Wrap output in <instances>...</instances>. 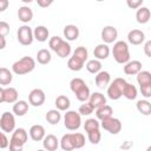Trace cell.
Masks as SVG:
<instances>
[{"label": "cell", "instance_id": "12", "mask_svg": "<svg viewBox=\"0 0 151 151\" xmlns=\"http://www.w3.org/2000/svg\"><path fill=\"white\" fill-rule=\"evenodd\" d=\"M101 39L104 41V44L109 45V44H112L117 40V37H118V31L114 26H105L103 29H101Z\"/></svg>", "mask_w": 151, "mask_h": 151}, {"label": "cell", "instance_id": "44", "mask_svg": "<svg viewBox=\"0 0 151 151\" xmlns=\"http://www.w3.org/2000/svg\"><path fill=\"white\" fill-rule=\"evenodd\" d=\"M126 5H127L130 8H132V9H138V8L142 7L143 0H127V1H126Z\"/></svg>", "mask_w": 151, "mask_h": 151}, {"label": "cell", "instance_id": "31", "mask_svg": "<svg viewBox=\"0 0 151 151\" xmlns=\"http://www.w3.org/2000/svg\"><path fill=\"white\" fill-rule=\"evenodd\" d=\"M86 70L92 74H98L101 71V63L98 59H91L86 63Z\"/></svg>", "mask_w": 151, "mask_h": 151}, {"label": "cell", "instance_id": "41", "mask_svg": "<svg viewBox=\"0 0 151 151\" xmlns=\"http://www.w3.org/2000/svg\"><path fill=\"white\" fill-rule=\"evenodd\" d=\"M93 111H94V110H93V107L88 104V101L81 104V105L79 106V109H78V112L80 113V116H90Z\"/></svg>", "mask_w": 151, "mask_h": 151}, {"label": "cell", "instance_id": "15", "mask_svg": "<svg viewBox=\"0 0 151 151\" xmlns=\"http://www.w3.org/2000/svg\"><path fill=\"white\" fill-rule=\"evenodd\" d=\"M88 104L93 107V110H97V109L106 105V98L103 93L94 92V93H91L90 99H88Z\"/></svg>", "mask_w": 151, "mask_h": 151}, {"label": "cell", "instance_id": "42", "mask_svg": "<svg viewBox=\"0 0 151 151\" xmlns=\"http://www.w3.org/2000/svg\"><path fill=\"white\" fill-rule=\"evenodd\" d=\"M87 138L92 144H98L101 139V133L99 130H94V131H91L87 133Z\"/></svg>", "mask_w": 151, "mask_h": 151}, {"label": "cell", "instance_id": "48", "mask_svg": "<svg viewBox=\"0 0 151 151\" xmlns=\"http://www.w3.org/2000/svg\"><path fill=\"white\" fill-rule=\"evenodd\" d=\"M50 5H52V0H50V1H47V0H38V6H40V7H48Z\"/></svg>", "mask_w": 151, "mask_h": 151}, {"label": "cell", "instance_id": "35", "mask_svg": "<svg viewBox=\"0 0 151 151\" xmlns=\"http://www.w3.org/2000/svg\"><path fill=\"white\" fill-rule=\"evenodd\" d=\"M84 64H85V63H83L81 60H79L78 58H76V57H73V55L67 60V67H68L71 71H74V72L80 71V70L84 67Z\"/></svg>", "mask_w": 151, "mask_h": 151}, {"label": "cell", "instance_id": "46", "mask_svg": "<svg viewBox=\"0 0 151 151\" xmlns=\"http://www.w3.org/2000/svg\"><path fill=\"white\" fill-rule=\"evenodd\" d=\"M0 137H1V142H0V147H1V149H6L7 146H9V140H8L7 136H6V133H5V132H1Z\"/></svg>", "mask_w": 151, "mask_h": 151}, {"label": "cell", "instance_id": "6", "mask_svg": "<svg viewBox=\"0 0 151 151\" xmlns=\"http://www.w3.org/2000/svg\"><path fill=\"white\" fill-rule=\"evenodd\" d=\"M81 125V116L77 111H66L64 116V126L70 131H76Z\"/></svg>", "mask_w": 151, "mask_h": 151}, {"label": "cell", "instance_id": "22", "mask_svg": "<svg viewBox=\"0 0 151 151\" xmlns=\"http://www.w3.org/2000/svg\"><path fill=\"white\" fill-rule=\"evenodd\" d=\"M136 19H137V22L138 24H142V25L149 22V20L151 19V12H150V9L147 7L142 6L136 12Z\"/></svg>", "mask_w": 151, "mask_h": 151}, {"label": "cell", "instance_id": "47", "mask_svg": "<svg viewBox=\"0 0 151 151\" xmlns=\"http://www.w3.org/2000/svg\"><path fill=\"white\" fill-rule=\"evenodd\" d=\"M144 53L146 57L151 58V40H147L145 44H144Z\"/></svg>", "mask_w": 151, "mask_h": 151}, {"label": "cell", "instance_id": "28", "mask_svg": "<svg viewBox=\"0 0 151 151\" xmlns=\"http://www.w3.org/2000/svg\"><path fill=\"white\" fill-rule=\"evenodd\" d=\"M45 118H46L47 123H50L51 125H57V124L60 122V119H61V113H60L59 110L52 109V110L47 111Z\"/></svg>", "mask_w": 151, "mask_h": 151}, {"label": "cell", "instance_id": "17", "mask_svg": "<svg viewBox=\"0 0 151 151\" xmlns=\"http://www.w3.org/2000/svg\"><path fill=\"white\" fill-rule=\"evenodd\" d=\"M59 142L60 140H58V138L54 134H47L42 140L44 150H46V151H57V149L60 145Z\"/></svg>", "mask_w": 151, "mask_h": 151}, {"label": "cell", "instance_id": "27", "mask_svg": "<svg viewBox=\"0 0 151 151\" xmlns=\"http://www.w3.org/2000/svg\"><path fill=\"white\" fill-rule=\"evenodd\" d=\"M12 80H13L12 72L6 67H1L0 68V85H1V87L9 85L12 83Z\"/></svg>", "mask_w": 151, "mask_h": 151}, {"label": "cell", "instance_id": "8", "mask_svg": "<svg viewBox=\"0 0 151 151\" xmlns=\"http://www.w3.org/2000/svg\"><path fill=\"white\" fill-rule=\"evenodd\" d=\"M0 129L2 132H13L15 130V118L14 114L6 111L1 114L0 118Z\"/></svg>", "mask_w": 151, "mask_h": 151}, {"label": "cell", "instance_id": "7", "mask_svg": "<svg viewBox=\"0 0 151 151\" xmlns=\"http://www.w3.org/2000/svg\"><path fill=\"white\" fill-rule=\"evenodd\" d=\"M17 39L18 41L24 45V46H28L33 42L34 40V34H33V29L28 26V25H22L18 28L17 32Z\"/></svg>", "mask_w": 151, "mask_h": 151}, {"label": "cell", "instance_id": "3", "mask_svg": "<svg viewBox=\"0 0 151 151\" xmlns=\"http://www.w3.org/2000/svg\"><path fill=\"white\" fill-rule=\"evenodd\" d=\"M35 68V60L32 57H22L12 65V72L17 76H24Z\"/></svg>", "mask_w": 151, "mask_h": 151}, {"label": "cell", "instance_id": "20", "mask_svg": "<svg viewBox=\"0 0 151 151\" xmlns=\"http://www.w3.org/2000/svg\"><path fill=\"white\" fill-rule=\"evenodd\" d=\"M17 14H18L19 20L21 22H24V24H27V22H29L33 19V11L28 6H21V7H19Z\"/></svg>", "mask_w": 151, "mask_h": 151}, {"label": "cell", "instance_id": "38", "mask_svg": "<svg viewBox=\"0 0 151 151\" xmlns=\"http://www.w3.org/2000/svg\"><path fill=\"white\" fill-rule=\"evenodd\" d=\"M100 127V123L98 122V119H94V118H88L87 120H85V124H84V130L88 133L91 131H94V130H99Z\"/></svg>", "mask_w": 151, "mask_h": 151}, {"label": "cell", "instance_id": "43", "mask_svg": "<svg viewBox=\"0 0 151 151\" xmlns=\"http://www.w3.org/2000/svg\"><path fill=\"white\" fill-rule=\"evenodd\" d=\"M140 93L144 98H151V84L150 85H144V86H139Z\"/></svg>", "mask_w": 151, "mask_h": 151}, {"label": "cell", "instance_id": "33", "mask_svg": "<svg viewBox=\"0 0 151 151\" xmlns=\"http://www.w3.org/2000/svg\"><path fill=\"white\" fill-rule=\"evenodd\" d=\"M71 139H72V144H73L74 149H81L85 145V137L80 132L71 133Z\"/></svg>", "mask_w": 151, "mask_h": 151}, {"label": "cell", "instance_id": "30", "mask_svg": "<svg viewBox=\"0 0 151 151\" xmlns=\"http://www.w3.org/2000/svg\"><path fill=\"white\" fill-rule=\"evenodd\" d=\"M136 106H137V110H138L139 113H142L144 116L151 114V103L149 100H146V99H143L142 100L140 99V100L137 101Z\"/></svg>", "mask_w": 151, "mask_h": 151}, {"label": "cell", "instance_id": "45", "mask_svg": "<svg viewBox=\"0 0 151 151\" xmlns=\"http://www.w3.org/2000/svg\"><path fill=\"white\" fill-rule=\"evenodd\" d=\"M9 33V25L6 21H0V37H6Z\"/></svg>", "mask_w": 151, "mask_h": 151}, {"label": "cell", "instance_id": "5", "mask_svg": "<svg viewBox=\"0 0 151 151\" xmlns=\"http://www.w3.org/2000/svg\"><path fill=\"white\" fill-rule=\"evenodd\" d=\"M127 81L124 78H116L107 87V97L112 100H118L123 96V90Z\"/></svg>", "mask_w": 151, "mask_h": 151}, {"label": "cell", "instance_id": "39", "mask_svg": "<svg viewBox=\"0 0 151 151\" xmlns=\"http://www.w3.org/2000/svg\"><path fill=\"white\" fill-rule=\"evenodd\" d=\"M73 57L78 58L79 60H81L83 63H85V61L87 60V57H88L87 48L84 47V46H79V47H77V48L73 51Z\"/></svg>", "mask_w": 151, "mask_h": 151}, {"label": "cell", "instance_id": "16", "mask_svg": "<svg viewBox=\"0 0 151 151\" xmlns=\"http://www.w3.org/2000/svg\"><path fill=\"white\" fill-rule=\"evenodd\" d=\"M145 40V34L140 29H132L127 33V41L132 45H140Z\"/></svg>", "mask_w": 151, "mask_h": 151}, {"label": "cell", "instance_id": "32", "mask_svg": "<svg viewBox=\"0 0 151 151\" xmlns=\"http://www.w3.org/2000/svg\"><path fill=\"white\" fill-rule=\"evenodd\" d=\"M137 94H138V91H137L136 86L132 85V84H130V83H127L125 85L124 90H123V96L126 99H129V100H133V99L137 98Z\"/></svg>", "mask_w": 151, "mask_h": 151}, {"label": "cell", "instance_id": "25", "mask_svg": "<svg viewBox=\"0 0 151 151\" xmlns=\"http://www.w3.org/2000/svg\"><path fill=\"white\" fill-rule=\"evenodd\" d=\"M112 113H113V109L107 104L96 110V117L99 120H105V119L112 117Z\"/></svg>", "mask_w": 151, "mask_h": 151}, {"label": "cell", "instance_id": "19", "mask_svg": "<svg viewBox=\"0 0 151 151\" xmlns=\"http://www.w3.org/2000/svg\"><path fill=\"white\" fill-rule=\"evenodd\" d=\"M94 81H96V85L99 87V88H104L106 87L110 81H111V76L107 71H100L98 74H96L94 77Z\"/></svg>", "mask_w": 151, "mask_h": 151}, {"label": "cell", "instance_id": "23", "mask_svg": "<svg viewBox=\"0 0 151 151\" xmlns=\"http://www.w3.org/2000/svg\"><path fill=\"white\" fill-rule=\"evenodd\" d=\"M33 34H34V39L40 41V42H44L48 39L50 37V32L47 29L46 26H42V25H39L37 26L34 29H33Z\"/></svg>", "mask_w": 151, "mask_h": 151}, {"label": "cell", "instance_id": "14", "mask_svg": "<svg viewBox=\"0 0 151 151\" xmlns=\"http://www.w3.org/2000/svg\"><path fill=\"white\" fill-rule=\"evenodd\" d=\"M142 63L139 60H130L124 65V73L127 76H137L142 71Z\"/></svg>", "mask_w": 151, "mask_h": 151}, {"label": "cell", "instance_id": "1", "mask_svg": "<svg viewBox=\"0 0 151 151\" xmlns=\"http://www.w3.org/2000/svg\"><path fill=\"white\" fill-rule=\"evenodd\" d=\"M70 88L76 94V98L79 101L86 103V100L90 99V96H91L90 88L81 78H73L70 81Z\"/></svg>", "mask_w": 151, "mask_h": 151}, {"label": "cell", "instance_id": "18", "mask_svg": "<svg viewBox=\"0 0 151 151\" xmlns=\"http://www.w3.org/2000/svg\"><path fill=\"white\" fill-rule=\"evenodd\" d=\"M110 47L106 45V44H99L94 47L93 50V55H94V59H98V60H105L107 59V57L110 55Z\"/></svg>", "mask_w": 151, "mask_h": 151}, {"label": "cell", "instance_id": "51", "mask_svg": "<svg viewBox=\"0 0 151 151\" xmlns=\"http://www.w3.org/2000/svg\"><path fill=\"white\" fill-rule=\"evenodd\" d=\"M146 151H151V145H150V146H147V149H146Z\"/></svg>", "mask_w": 151, "mask_h": 151}, {"label": "cell", "instance_id": "4", "mask_svg": "<svg viewBox=\"0 0 151 151\" xmlns=\"http://www.w3.org/2000/svg\"><path fill=\"white\" fill-rule=\"evenodd\" d=\"M27 139H28V133L25 129L22 127L15 129L9 139V146H8L9 151H22Z\"/></svg>", "mask_w": 151, "mask_h": 151}, {"label": "cell", "instance_id": "37", "mask_svg": "<svg viewBox=\"0 0 151 151\" xmlns=\"http://www.w3.org/2000/svg\"><path fill=\"white\" fill-rule=\"evenodd\" d=\"M55 53H57L58 57H60V58H66V57H68V55L71 54V45H70V42L66 41V40H64L63 44L60 45V47L57 50Z\"/></svg>", "mask_w": 151, "mask_h": 151}, {"label": "cell", "instance_id": "11", "mask_svg": "<svg viewBox=\"0 0 151 151\" xmlns=\"http://www.w3.org/2000/svg\"><path fill=\"white\" fill-rule=\"evenodd\" d=\"M45 99H46V96L41 88H33L28 94V103L35 107L41 106L45 103Z\"/></svg>", "mask_w": 151, "mask_h": 151}, {"label": "cell", "instance_id": "50", "mask_svg": "<svg viewBox=\"0 0 151 151\" xmlns=\"http://www.w3.org/2000/svg\"><path fill=\"white\" fill-rule=\"evenodd\" d=\"M0 40H1V45H0V50H4L6 47V40H5V37H0Z\"/></svg>", "mask_w": 151, "mask_h": 151}, {"label": "cell", "instance_id": "24", "mask_svg": "<svg viewBox=\"0 0 151 151\" xmlns=\"http://www.w3.org/2000/svg\"><path fill=\"white\" fill-rule=\"evenodd\" d=\"M13 113L18 117H22L27 113L28 111V103L26 100H18L15 104H13V109H12Z\"/></svg>", "mask_w": 151, "mask_h": 151}, {"label": "cell", "instance_id": "26", "mask_svg": "<svg viewBox=\"0 0 151 151\" xmlns=\"http://www.w3.org/2000/svg\"><path fill=\"white\" fill-rule=\"evenodd\" d=\"M54 104H55L57 110H59V111H68V107L71 105V101H70V98L68 97H66L64 94H60V96H58L55 98Z\"/></svg>", "mask_w": 151, "mask_h": 151}, {"label": "cell", "instance_id": "21", "mask_svg": "<svg viewBox=\"0 0 151 151\" xmlns=\"http://www.w3.org/2000/svg\"><path fill=\"white\" fill-rule=\"evenodd\" d=\"M63 32H64V37L68 41H74L79 37V28L76 25H66Z\"/></svg>", "mask_w": 151, "mask_h": 151}, {"label": "cell", "instance_id": "40", "mask_svg": "<svg viewBox=\"0 0 151 151\" xmlns=\"http://www.w3.org/2000/svg\"><path fill=\"white\" fill-rule=\"evenodd\" d=\"M63 41H64L63 38H60V37H58V35H54V37L50 38V40H48V46H50V48H51L53 52H57V50L60 47V45L63 44Z\"/></svg>", "mask_w": 151, "mask_h": 151}, {"label": "cell", "instance_id": "29", "mask_svg": "<svg viewBox=\"0 0 151 151\" xmlns=\"http://www.w3.org/2000/svg\"><path fill=\"white\" fill-rule=\"evenodd\" d=\"M52 59V55H51V52L46 48H41L38 51L37 53V61L41 65H47Z\"/></svg>", "mask_w": 151, "mask_h": 151}, {"label": "cell", "instance_id": "49", "mask_svg": "<svg viewBox=\"0 0 151 151\" xmlns=\"http://www.w3.org/2000/svg\"><path fill=\"white\" fill-rule=\"evenodd\" d=\"M8 1L7 0H0V12H4L6 8H7V6H8Z\"/></svg>", "mask_w": 151, "mask_h": 151}, {"label": "cell", "instance_id": "36", "mask_svg": "<svg viewBox=\"0 0 151 151\" xmlns=\"http://www.w3.org/2000/svg\"><path fill=\"white\" fill-rule=\"evenodd\" d=\"M60 147L63 149V151H72V150H74V146H73L72 139H71V133H66V134H64L61 137Z\"/></svg>", "mask_w": 151, "mask_h": 151}, {"label": "cell", "instance_id": "13", "mask_svg": "<svg viewBox=\"0 0 151 151\" xmlns=\"http://www.w3.org/2000/svg\"><path fill=\"white\" fill-rule=\"evenodd\" d=\"M29 137L34 142H40V140H44V138L46 137V132H45V127L40 124H35V125H32L29 131Z\"/></svg>", "mask_w": 151, "mask_h": 151}, {"label": "cell", "instance_id": "10", "mask_svg": "<svg viewBox=\"0 0 151 151\" xmlns=\"http://www.w3.org/2000/svg\"><path fill=\"white\" fill-rule=\"evenodd\" d=\"M18 101V91L14 87H0V103L15 104Z\"/></svg>", "mask_w": 151, "mask_h": 151}, {"label": "cell", "instance_id": "34", "mask_svg": "<svg viewBox=\"0 0 151 151\" xmlns=\"http://www.w3.org/2000/svg\"><path fill=\"white\" fill-rule=\"evenodd\" d=\"M137 83L139 86L150 85L151 84V72L149 71H140L137 74Z\"/></svg>", "mask_w": 151, "mask_h": 151}, {"label": "cell", "instance_id": "52", "mask_svg": "<svg viewBox=\"0 0 151 151\" xmlns=\"http://www.w3.org/2000/svg\"><path fill=\"white\" fill-rule=\"evenodd\" d=\"M37 151H46V150H42V149H39V150H37Z\"/></svg>", "mask_w": 151, "mask_h": 151}, {"label": "cell", "instance_id": "9", "mask_svg": "<svg viewBox=\"0 0 151 151\" xmlns=\"http://www.w3.org/2000/svg\"><path fill=\"white\" fill-rule=\"evenodd\" d=\"M100 126L111 134H118L122 131V122L114 117H110L105 120H101Z\"/></svg>", "mask_w": 151, "mask_h": 151}, {"label": "cell", "instance_id": "2", "mask_svg": "<svg viewBox=\"0 0 151 151\" xmlns=\"http://www.w3.org/2000/svg\"><path fill=\"white\" fill-rule=\"evenodd\" d=\"M112 55L118 64H127L130 61V51L127 42L124 40L116 41L112 47Z\"/></svg>", "mask_w": 151, "mask_h": 151}]
</instances>
